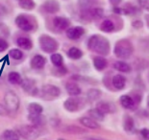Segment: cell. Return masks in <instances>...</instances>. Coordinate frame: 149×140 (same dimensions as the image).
Returning <instances> with one entry per match:
<instances>
[{
	"label": "cell",
	"mask_w": 149,
	"mask_h": 140,
	"mask_svg": "<svg viewBox=\"0 0 149 140\" xmlns=\"http://www.w3.org/2000/svg\"><path fill=\"white\" fill-rule=\"evenodd\" d=\"M20 85L22 89L25 92H27V93H34L35 91L38 92V89L36 87V81L33 80V79H24V80H22Z\"/></svg>",
	"instance_id": "9a60e30c"
},
{
	"label": "cell",
	"mask_w": 149,
	"mask_h": 140,
	"mask_svg": "<svg viewBox=\"0 0 149 140\" xmlns=\"http://www.w3.org/2000/svg\"><path fill=\"white\" fill-rule=\"evenodd\" d=\"M119 103L121 105V107H123L126 110H131L136 106V101L133 97H131L130 95H122L119 98Z\"/></svg>",
	"instance_id": "e0dca14e"
},
{
	"label": "cell",
	"mask_w": 149,
	"mask_h": 140,
	"mask_svg": "<svg viewBox=\"0 0 149 140\" xmlns=\"http://www.w3.org/2000/svg\"><path fill=\"white\" fill-rule=\"evenodd\" d=\"M100 30L102 32H105V33H112V32L115 30V24H113V22L112 20L106 19L101 24Z\"/></svg>",
	"instance_id": "4dcf8cb0"
},
{
	"label": "cell",
	"mask_w": 149,
	"mask_h": 140,
	"mask_svg": "<svg viewBox=\"0 0 149 140\" xmlns=\"http://www.w3.org/2000/svg\"><path fill=\"white\" fill-rule=\"evenodd\" d=\"M66 37L71 40H77L80 39L81 37L84 36L85 34V29L81 26H75L66 29Z\"/></svg>",
	"instance_id": "9c48e42d"
},
{
	"label": "cell",
	"mask_w": 149,
	"mask_h": 140,
	"mask_svg": "<svg viewBox=\"0 0 149 140\" xmlns=\"http://www.w3.org/2000/svg\"><path fill=\"white\" fill-rule=\"evenodd\" d=\"M61 89L54 85H45L42 88V98L46 101H53L60 97Z\"/></svg>",
	"instance_id": "52a82bcc"
},
{
	"label": "cell",
	"mask_w": 149,
	"mask_h": 140,
	"mask_svg": "<svg viewBox=\"0 0 149 140\" xmlns=\"http://www.w3.org/2000/svg\"><path fill=\"white\" fill-rule=\"evenodd\" d=\"M64 130L65 132H68V133H74V134H80V133L86 132V130L80 128V127L73 126V125L65 127Z\"/></svg>",
	"instance_id": "836d02e7"
},
{
	"label": "cell",
	"mask_w": 149,
	"mask_h": 140,
	"mask_svg": "<svg viewBox=\"0 0 149 140\" xmlns=\"http://www.w3.org/2000/svg\"><path fill=\"white\" fill-rule=\"evenodd\" d=\"M109 1L113 6H117L122 2V0H109Z\"/></svg>",
	"instance_id": "ee69618b"
},
{
	"label": "cell",
	"mask_w": 149,
	"mask_h": 140,
	"mask_svg": "<svg viewBox=\"0 0 149 140\" xmlns=\"http://www.w3.org/2000/svg\"><path fill=\"white\" fill-rule=\"evenodd\" d=\"M15 24L20 30L24 32H30L34 29V24L31 21L29 15L24 14H20L17 15V18H15Z\"/></svg>",
	"instance_id": "ba28073f"
},
{
	"label": "cell",
	"mask_w": 149,
	"mask_h": 140,
	"mask_svg": "<svg viewBox=\"0 0 149 140\" xmlns=\"http://www.w3.org/2000/svg\"><path fill=\"white\" fill-rule=\"evenodd\" d=\"M141 135L142 136V138L145 140H149V129H141Z\"/></svg>",
	"instance_id": "f35d334b"
},
{
	"label": "cell",
	"mask_w": 149,
	"mask_h": 140,
	"mask_svg": "<svg viewBox=\"0 0 149 140\" xmlns=\"http://www.w3.org/2000/svg\"><path fill=\"white\" fill-rule=\"evenodd\" d=\"M68 57L71 60H79L83 57V52L77 47H71L68 51Z\"/></svg>",
	"instance_id": "f1b7e54d"
},
{
	"label": "cell",
	"mask_w": 149,
	"mask_h": 140,
	"mask_svg": "<svg viewBox=\"0 0 149 140\" xmlns=\"http://www.w3.org/2000/svg\"><path fill=\"white\" fill-rule=\"evenodd\" d=\"M68 73V68L63 64L61 66H55L53 69V74L55 76H65Z\"/></svg>",
	"instance_id": "d590c367"
},
{
	"label": "cell",
	"mask_w": 149,
	"mask_h": 140,
	"mask_svg": "<svg viewBox=\"0 0 149 140\" xmlns=\"http://www.w3.org/2000/svg\"><path fill=\"white\" fill-rule=\"evenodd\" d=\"M53 25L55 26L56 29L64 31L66 30L70 25V21L68 18L64 17H56L53 19Z\"/></svg>",
	"instance_id": "4fadbf2b"
},
{
	"label": "cell",
	"mask_w": 149,
	"mask_h": 140,
	"mask_svg": "<svg viewBox=\"0 0 149 140\" xmlns=\"http://www.w3.org/2000/svg\"><path fill=\"white\" fill-rule=\"evenodd\" d=\"M22 80H23V79H22L21 75L18 72L12 71V72H10L8 74V81H9V82H10L11 85H20Z\"/></svg>",
	"instance_id": "d4e9b609"
},
{
	"label": "cell",
	"mask_w": 149,
	"mask_h": 140,
	"mask_svg": "<svg viewBox=\"0 0 149 140\" xmlns=\"http://www.w3.org/2000/svg\"><path fill=\"white\" fill-rule=\"evenodd\" d=\"M9 56H10L13 60H19L23 58V52H22L20 49L15 48V49L10 50V52H9Z\"/></svg>",
	"instance_id": "e575fe53"
},
{
	"label": "cell",
	"mask_w": 149,
	"mask_h": 140,
	"mask_svg": "<svg viewBox=\"0 0 149 140\" xmlns=\"http://www.w3.org/2000/svg\"><path fill=\"white\" fill-rule=\"evenodd\" d=\"M65 87V90L69 96H79V95L82 93L81 87L74 82H66Z\"/></svg>",
	"instance_id": "2e32d148"
},
{
	"label": "cell",
	"mask_w": 149,
	"mask_h": 140,
	"mask_svg": "<svg viewBox=\"0 0 149 140\" xmlns=\"http://www.w3.org/2000/svg\"><path fill=\"white\" fill-rule=\"evenodd\" d=\"M133 27L136 28V29H139V28L142 27V22L141 20H135L133 22Z\"/></svg>",
	"instance_id": "b9f144b4"
},
{
	"label": "cell",
	"mask_w": 149,
	"mask_h": 140,
	"mask_svg": "<svg viewBox=\"0 0 149 140\" xmlns=\"http://www.w3.org/2000/svg\"><path fill=\"white\" fill-rule=\"evenodd\" d=\"M85 140H103V139H97V138H93V137H86Z\"/></svg>",
	"instance_id": "bcb514c9"
},
{
	"label": "cell",
	"mask_w": 149,
	"mask_h": 140,
	"mask_svg": "<svg viewBox=\"0 0 149 140\" xmlns=\"http://www.w3.org/2000/svg\"><path fill=\"white\" fill-rule=\"evenodd\" d=\"M40 46L43 52L52 54L55 53L59 48V43L54 37L48 36V35H42L39 39Z\"/></svg>",
	"instance_id": "3957f363"
},
{
	"label": "cell",
	"mask_w": 149,
	"mask_h": 140,
	"mask_svg": "<svg viewBox=\"0 0 149 140\" xmlns=\"http://www.w3.org/2000/svg\"><path fill=\"white\" fill-rule=\"evenodd\" d=\"M0 140H20V136L13 130H5L0 133Z\"/></svg>",
	"instance_id": "ffe728a7"
},
{
	"label": "cell",
	"mask_w": 149,
	"mask_h": 140,
	"mask_svg": "<svg viewBox=\"0 0 149 140\" xmlns=\"http://www.w3.org/2000/svg\"><path fill=\"white\" fill-rule=\"evenodd\" d=\"M139 1L142 8H145L146 10H149V1L148 0H139Z\"/></svg>",
	"instance_id": "60d3db41"
},
{
	"label": "cell",
	"mask_w": 149,
	"mask_h": 140,
	"mask_svg": "<svg viewBox=\"0 0 149 140\" xmlns=\"http://www.w3.org/2000/svg\"><path fill=\"white\" fill-rule=\"evenodd\" d=\"M18 135L26 140H34L40 136V128L34 125H22L17 128Z\"/></svg>",
	"instance_id": "5b68a950"
},
{
	"label": "cell",
	"mask_w": 149,
	"mask_h": 140,
	"mask_svg": "<svg viewBox=\"0 0 149 140\" xmlns=\"http://www.w3.org/2000/svg\"><path fill=\"white\" fill-rule=\"evenodd\" d=\"M123 130L126 132H132L135 130L134 119L130 115H125L124 118H123Z\"/></svg>",
	"instance_id": "cb8c5ba5"
},
{
	"label": "cell",
	"mask_w": 149,
	"mask_h": 140,
	"mask_svg": "<svg viewBox=\"0 0 149 140\" xmlns=\"http://www.w3.org/2000/svg\"><path fill=\"white\" fill-rule=\"evenodd\" d=\"M57 140H66V139H65V138H58Z\"/></svg>",
	"instance_id": "7dc6e473"
},
{
	"label": "cell",
	"mask_w": 149,
	"mask_h": 140,
	"mask_svg": "<svg viewBox=\"0 0 149 140\" xmlns=\"http://www.w3.org/2000/svg\"><path fill=\"white\" fill-rule=\"evenodd\" d=\"M104 11L102 8H93L87 12V15H88L90 18H93V19H99L103 17Z\"/></svg>",
	"instance_id": "83f0119b"
},
{
	"label": "cell",
	"mask_w": 149,
	"mask_h": 140,
	"mask_svg": "<svg viewBox=\"0 0 149 140\" xmlns=\"http://www.w3.org/2000/svg\"><path fill=\"white\" fill-rule=\"evenodd\" d=\"M112 84L113 87L117 90H122L125 87L126 85V78L123 75L117 74L115 75L112 79Z\"/></svg>",
	"instance_id": "d6986e66"
},
{
	"label": "cell",
	"mask_w": 149,
	"mask_h": 140,
	"mask_svg": "<svg viewBox=\"0 0 149 140\" xmlns=\"http://www.w3.org/2000/svg\"><path fill=\"white\" fill-rule=\"evenodd\" d=\"M42 9L48 14H56L60 10V3L56 0H46L42 4Z\"/></svg>",
	"instance_id": "7c38bea8"
},
{
	"label": "cell",
	"mask_w": 149,
	"mask_h": 140,
	"mask_svg": "<svg viewBox=\"0 0 149 140\" xmlns=\"http://www.w3.org/2000/svg\"><path fill=\"white\" fill-rule=\"evenodd\" d=\"M88 114H90V117L91 118L94 119L95 121H103L104 118H105V114H103L101 112L100 110H98L96 107H94V109H91L88 110Z\"/></svg>",
	"instance_id": "f546056e"
},
{
	"label": "cell",
	"mask_w": 149,
	"mask_h": 140,
	"mask_svg": "<svg viewBox=\"0 0 149 140\" xmlns=\"http://www.w3.org/2000/svg\"><path fill=\"white\" fill-rule=\"evenodd\" d=\"M113 68L121 73H130L132 71L131 65L128 62H123V60H117V62H116L113 63Z\"/></svg>",
	"instance_id": "7402d4cb"
},
{
	"label": "cell",
	"mask_w": 149,
	"mask_h": 140,
	"mask_svg": "<svg viewBox=\"0 0 149 140\" xmlns=\"http://www.w3.org/2000/svg\"><path fill=\"white\" fill-rule=\"evenodd\" d=\"M96 109L106 115V114L112 113L115 107H113V104H111L107 101H98L96 103Z\"/></svg>",
	"instance_id": "ac0fdd59"
},
{
	"label": "cell",
	"mask_w": 149,
	"mask_h": 140,
	"mask_svg": "<svg viewBox=\"0 0 149 140\" xmlns=\"http://www.w3.org/2000/svg\"><path fill=\"white\" fill-rule=\"evenodd\" d=\"M134 52V46L129 40L123 39L118 40L116 43L115 48H113V53L117 58L121 60H127L132 56Z\"/></svg>",
	"instance_id": "7a4b0ae2"
},
{
	"label": "cell",
	"mask_w": 149,
	"mask_h": 140,
	"mask_svg": "<svg viewBox=\"0 0 149 140\" xmlns=\"http://www.w3.org/2000/svg\"><path fill=\"white\" fill-rule=\"evenodd\" d=\"M27 119L32 125L38 127V128L42 127L46 124V118L44 117V115H42V114H30L29 113L27 116Z\"/></svg>",
	"instance_id": "8fae6325"
},
{
	"label": "cell",
	"mask_w": 149,
	"mask_h": 140,
	"mask_svg": "<svg viewBox=\"0 0 149 140\" xmlns=\"http://www.w3.org/2000/svg\"><path fill=\"white\" fill-rule=\"evenodd\" d=\"M93 66L97 71H103L108 66V60L102 56H97L93 59Z\"/></svg>",
	"instance_id": "44dd1931"
},
{
	"label": "cell",
	"mask_w": 149,
	"mask_h": 140,
	"mask_svg": "<svg viewBox=\"0 0 149 140\" xmlns=\"http://www.w3.org/2000/svg\"><path fill=\"white\" fill-rule=\"evenodd\" d=\"M4 102L5 107L7 110L9 111V114H14L19 109V98L17 95V93L12 90H9L5 93L4 96Z\"/></svg>",
	"instance_id": "277c9868"
},
{
	"label": "cell",
	"mask_w": 149,
	"mask_h": 140,
	"mask_svg": "<svg viewBox=\"0 0 149 140\" xmlns=\"http://www.w3.org/2000/svg\"><path fill=\"white\" fill-rule=\"evenodd\" d=\"M18 5L20 8L26 11H32L36 7L34 0H18Z\"/></svg>",
	"instance_id": "1f68e13d"
},
{
	"label": "cell",
	"mask_w": 149,
	"mask_h": 140,
	"mask_svg": "<svg viewBox=\"0 0 149 140\" xmlns=\"http://www.w3.org/2000/svg\"><path fill=\"white\" fill-rule=\"evenodd\" d=\"M6 12H7V8H6L4 5H2L1 3H0V15H5Z\"/></svg>",
	"instance_id": "7bdbcfd3"
},
{
	"label": "cell",
	"mask_w": 149,
	"mask_h": 140,
	"mask_svg": "<svg viewBox=\"0 0 149 140\" xmlns=\"http://www.w3.org/2000/svg\"><path fill=\"white\" fill-rule=\"evenodd\" d=\"M110 47L109 40L100 35H93L88 40V48L99 55H109Z\"/></svg>",
	"instance_id": "6da1fadb"
},
{
	"label": "cell",
	"mask_w": 149,
	"mask_h": 140,
	"mask_svg": "<svg viewBox=\"0 0 149 140\" xmlns=\"http://www.w3.org/2000/svg\"><path fill=\"white\" fill-rule=\"evenodd\" d=\"M17 44L18 47L24 50H31L33 47V43L30 39L26 37H20L17 40Z\"/></svg>",
	"instance_id": "603a6c76"
},
{
	"label": "cell",
	"mask_w": 149,
	"mask_h": 140,
	"mask_svg": "<svg viewBox=\"0 0 149 140\" xmlns=\"http://www.w3.org/2000/svg\"><path fill=\"white\" fill-rule=\"evenodd\" d=\"M79 123H80L82 126H84L85 128H87V129L97 130V129L100 128V125L98 124L97 121H95L93 118H91V117H88V116L81 117V118L79 119Z\"/></svg>",
	"instance_id": "5bb4252c"
},
{
	"label": "cell",
	"mask_w": 149,
	"mask_h": 140,
	"mask_svg": "<svg viewBox=\"0 0 149 140\" xmlns=\"http://www.w3.org/2000/svg\"><path fill=\"white\" fill-rule=\"evenodd\" d=\"M50 60L54 66H61L64 64V58L60 53H52Z\"/></svg>",
	"instance_id": "d6a6232c"
},
{
	"label": "cell",
	"mask_w": 149,
	"mask_h": 140,
	"mask_svg": "<svg viewBox=\"0 0 149 140\" xmlns=\"http://www.w3.org/2000/svg\"><path fill=\"white\" fill-rule=\"evenodd\" d=\"M135 12H136V8L134 6H132L130 4L125 5V7H124V14L125 15H132V14H135Z\"/></svg>",
	"instance_id": "8d00e7d4"
},
{
	"label": "cell",
	"mask_w": 149,
	"mask_h": 140,
	"mask_svg": "<svg viewBox=\"0 0 149 140\" xmlns=\"http://www.w3.org/2000/svg\"><path fill=\"white\" fill-rule=\"evenodd\" d=\"M46 64V59L42 55H35L30 60V66L31 68L35 70H40L43 69Z\"/></svg>",
	"instance_id": "30bf717a"
},
{
	"label": "cell",
	"mask_w": 149,
	"mask_h": 140,
	"mask_svg": "<svg viewBox=\"0 0 149 140\" xmlns=\"http://www.w3.org/2000/svg\"><path fill=\"white\" fill-rule=\"evenodd\" d=\"M101 95H102V91L97 88H91L87 92V98L88 101H97L100 99Z\"/></svg>",
	"instance_id": "484cf974"
},
{
	"label": "cell",
	"mask_w": 149,
	"mask_h": 140,
	"mask_svg": "<svg viewBox=\"0 0 149 140\" xmlns=\"http://www.w3.org/2000/svg\"><path fill=\"white\" fill-rule=\"evenodd\" d=\"M9 114V111L6 109L5 105L0 104V116H6Z\"/></svg>",
	"instance_id": "ab89813d"
},
{
	"label": "cell",
	"mask_w": 149,
	"mask_h": 140,
	"mask_svg": "<svg viewBox=\"0 0 149 140\" xmlns=\"http://www.w3.org/2000/svg\"><path fill=\"white\" fill-rule=\"evenodd\" d=\"M85 106L84 101L77 96H70L64 102V109L68 112H77Z\"/></svg>",
	"instance_id": "8992f818"
},
{
	"label": "cell",
	"mask_w": 149,
	"mask_h": 140,
	"mask_svg": "<svg viewBox=\"0 0 149 140\" xmlns=\"http://www.w3.org/2000/svg\"><path fill=\"white\" fill-rule=\"evenodd\" d=\"M27 110L30 114H42L43 112V107L39 103H30Z\"/></svg>",
	"instance_id": "4316f807"
},
{
	"label": "cell",
	"mask_w": 149,
	"mask_h": 140,
	"mask_svg": "<svg viewBox=\"0 0 149 140\" xmlns=\"http://www.w3.org/2000/svg\"><path fill=\"white\" fill-rule=\"evenodd\" d=\"M113 12H116V14H121L122 12V9H120V8H118V7H116V6H115V8L113 9Z\"/></svg>",
	"instance_id": "f6af8a7d"
},
{
	"label": "cell",
	"mask_w": 149,
	"mask_h": 140,
	"mask_svg": "<svg viewBox=\"0 0 149 140\" xmlns=\"http://www.w3.org/2000/svg\"><path fill=\"white\" fill-rule=\"evenodd\" d=\"M8 47H9V44L7 42V40H3V39H0V53L4 52L5 50H7Z\"/></svg>",
	"instance_id": "74e56055"
}]
</instances>
